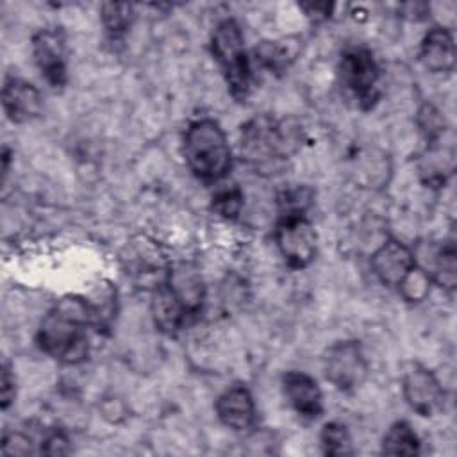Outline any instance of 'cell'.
Listing matches in <instances>:
<instances>
[{"label": "cell", "mask_w": 457, "mask_h": 457, "mask_svg": "<svg viewBox=\"0 0 457 457\" xmlns=\"http://www.w3.org/2000/svg\"><path fill=\"white\" fill-rule=\"evenodd\" d=\"M100 12H102L100 14L102 23L112 39L123 36L134 20V11H132V5H129V4L109 2V4L102 5Z\"/></svg>", "instance_id": "7402d4cb"}, {"label": "cell", "mask_w": 457, "mask_h": 457, "mask_svg": "<svg viewBox=\"0 0 457 457\" xmlns=\"http://www.w3.org/2000/svg\"><path fill=\"white\" fill-rule=\"evenodd\" d=\"M177 302L182 305L189 320L200 314L204 300H205V286L200 273L189 264H179L170 270L168 278L164 282Z\"/></svg>", "instance_id": "5bb4252c"}, {"label": "cell", "mask_w": 457, "mask_h": 457, "mask_svg": "<svg viewBox=\"0 0 457 457\" xmlns=\"http://www.w3.org/2000/svg\"><path fill=\"white\" fill-rule=\"evenodd\" d=\"M243 207V193L237 186L223 187L212 196V211L221 218H236Z\"/></svg>", "instance_id": "d4e9b609"}, {"label": "cell", "mask_w": 457, "mask_h": 457, "mask_svg": "<svg viewBox=\"0 0 457 457\" xmlns=\"http://www.w3.org/2000/svg\"><path fill=\"white\" fill-rule=\"evenodd\" d=\"M327 380L339 391L357 389L368 375V362L357 341H337L323 357Z\"/></svg>", "instance_id": "8992f818"}, {"label": "cell", "mask_w": 457, "mask_h": 457, "mask_svg": "<svg viewBox=\"0 0 457 457\" xmlns=\"http://www.w3.org/2000/svg\"><path fill=\"white\" fill-rule=\"evenodd\" d=\"M255 59L257 62L273 71L280 73L289 68V64L296 59L298 54V41L295 39H273V41H262L255 46Z\"/></svg>", "instance_id": "e0dca14e"}, {"label": "cell", "mask_w": 457, "mask_h": 457, "mask_svg": "<svg viewBox=\"0 0 457 457\" xmlns=\"http://www.w3.org/2000/svg\"><path fill=\"white\" fill-rule=\"evenodd\" d=\"M320 443L321 450L325 455H352L353 453V445H352V436L341 421H328L323 425L321 434H320Z\"/></svg>", "instance_id": "ffe728a7"}, {"label": "cell", "mask_w": 457, "mask_h": 457, "mask_svg": "<svg viewBox=\"0 0 457 457\" xmlns=\"http://www.w3.org/2000/svg\"><path fill=\"white\" fill-rule=\"evenodd\" d=\"M432 282H436L439 287L446 291H453L457 284V253L452 241L445 243L437 252L434 259V268L430 273Z\"/></svg>", "instance_id": "d6986e66"}, {"label": "cell", "mask_w": 457, "mask_h": 457, "mask_svg": "<svg viewBox=\"0 0 457 457\" xmlns=\"http://www.w3.org/2000/svg\"><path fill=\"white\" fill-rule=\"evenodd\" d=\"M420 61L430 73H450L455 66L452 32L445 27H432L421 39Z\"/></svg>", "instance_id": "9a60e30c"}, {"label": "cell", "mask_w": 457, "mask_h": 457, "mask_svg": "<svg viewBox=\"0 0 457 457\" xmlns=\"http://www.w3.org/2000/svg\"><path fill=\"white\" fill-rule=\"evenodd\" d=\"M275 241L284 261L295 270L309 266L316 255L318 236L305 216H282L275 228Z\"/></svg>", "instance_id": "52a82bcc"}, {"label": "cell", "mask_w": 457, "mask_h": 457, "mask_svg": "<svg viewBox=\"0 0 457 457\" xmlns=\"http://www.w3.org/2000/svg\"><path fill=\"white\" fill-rule=\"evenodd\" d=\"M32 55L37 70L52 87H62L68 82L66 45L59 30L41 29L32 37Z\"/></svg>", "instance_id": "9c48e42d"}, {"label": "cell", "mask_w": 457, "mask_h": 457, "mask_svg": "<svg viewBox=\"0 0 457 457\" xmlns=\"http://www.w3.org/2000/svg\"><path fill=\"white\" fill-rule=\"evenodd\" d=\"M339 75L343 86L353 95L362 109H370L378 100L380 70L373 54L366 48H350L341 55Z\"/></svg>", "instance_id": "5b68a950"}, {"label": "cell", "mask_w": 457, "mask_h": 457, "mask_svg": "<svg viewBox=\"0 0 457 457\" xmlns=\"http://www.w3.org/2000/svg\"><path fill=\"white\" fill-rule=\"evenodd\" d=\"M277 202L280 216H305V211L312 202V191L305 186L287 187L280 191Z\"/></svg>", "instance_id": "603a6c76"}, {"label": "cell", "mask_w": 457, "mask_h": 457, "mask_svg": "<svg viewBox=\"0 0 457 457\" xmlns=\"http://www.w3.org/2000/svg\"><path fill=\"white\" fill-rule=\"evenodd\" d=\"M282 389L289 405L307 420L323 412V395L318 382L303 371H287L282 377Z\"/></svg>", "instance_id": "4fadbf2b"}, {"label": "cell", "mask_w": 457, "mask_h": 457, "mask_svg": "<svg viewBox=\"0 0 457 457\" xmlns=\"http://www.w3.org/2000/svg\"><path fill=\"white\" fill-rule=\"evenodd\" d=\"M418 127L428 143H436L445 132V118L432 104H425L418 111Z\"/></svg>", "instance_id": "cb8c5ba5"}, {"label": "cell", "mask_w": 457, "mask_h": 457, "mask_svg": "<svg viewBox=\"0 0 457 457\" xmlns=\"http://www.w3.org/2000/svg\"><path fill=\"white\" fill-rule=\"evenodd\" d=\"M96 325L93 303L68 296L55 303L37 328L39 348L66 364H77L87 357V327Z\"/></svg>", "instance_id": "6da1fadb"}, {"label": "cell", "mask_w": 457, "mask_h": 457, "mask_svg": "<svg viewBox=\"0 0 457 457\" xmlns=\"http://www.w3.org/2000/svg\"><path fill=\"white\" fill-rule=\"evenodd\" d=\"M300 9L305 11V14L309 18H312L314 21H320V20H325L332 14V9H334V4H328V2H309V4H300Z\"/></svg>", "instance_id": "f1b7e54d"}, {"label": "cell", "mask_w": 457, "mask_h": 457, "mask_svg": "<svg viewBox=\"0 0 457 457\" xmlns=\"http://www.w3.org/2000/svg\"><path fill=\"white\" fill-rule=\"evenodd\" d=\"M402 391L409 407L420 416H436L445 405V391L441 382L430 370L420 364L407 368L402 378Z\"/></svg>", "instance_id": "ba28073f"}, {"label": "cell", "mask_w": 457, "mask_h": 457, "mask_svg": "<svg viewBox=\"0 0 457 457\" xmlns=\"http://www.w3.org/2000/svg\"><path fill=\"white\" fill-rule=\"evenodd\" d=\"M241 154L257 171H277L295 150L293 129L270 114H257L241 127Z\"/></svg>", "instance_id": "3957f363"}, {"label": "cell", "mask_w": 457, "mask_h": 457, "mask_svg": "<svg viewBox=\"0 0 457 457\" xmlns=\"http://www.w3.org/2000/svg\"><path fill=\"white\" fill-rule=\"evenodd\" d=\"M32 441L21 432H7L2 439L0 452L5 455H27L32 453Z\"/></svg>", "instance_id": "4316f807"}, {"label": "cell", "mask_w": 457, "mask_h": 457, "mask_svg": "<svg viewBox=\"0 0 457 457\" xmlns=\"http://www.w3.org/2000/svg\"><path fill=\"white\" fill-rule=\"evenodd\" d=\"M211 52L218 62L230 95L243 102L252 89V64L245 48V37L236 20H221L211 36Z\"/></svg>", "instance_id": "277c9868"}, {"label": "cell", "mask_w": 457, "mask_h": 457, "mask_svg": "<svg viewBox=\"0 0 457 457\" xmlns=\"http://www.w3.org/2000/svg\"><path fill=\"white\" fill-rule=\"evenodd\" d=\"M70 452V439L64 430L54 428L46 432V436L41 441V453L45 455H62Z\"/></svg>", "instance_id": "484cf974"}, {"label": "cell", "mask_w": 457, "mask_h": 457, "mask_svg": "<svg viewBox=\"0 0 457 457\" xmlns=\"http://www.w3.org/2000/svg\"><path fill=\"white\" fill-rule=\"evenodd\" d=\"M255 402L250 389L243 384L230 386L216 400V414L220 421L236 430H250L255 423Z\"/></svg>", "instance_id": "8fae6325"}, {"label": "cell", "mask_w": 457, "mask_h": 457, "mask_svg": "<svg viewBox=\"0 0 457 457\" xmlns=\"http://www.w3.org/2000/svg\"><path fill=\"white\" fill-rule=\"evenodd\" d=\"M0 405L5 411L14 400V375L7 364H2V377H0Z\"/></svg>", "instance_id": "83f0119b"}, {"label": "cell", "mask_w": 457, "mask_h": 457, "mask_svg": "<svg viewBox=\"0 0 457 457\" xmlns=\"http://www.w3.org/2000/svg\"><path fill=\"white\" fill-rule=\"evenodd\" d=\"M430 284H432V278H430V273L414 264L411 268V271L402 278V282L396 286L398 293L402 295V298L409 303H420L423 302L428 293H430Z\"/></svg>", "instance_id": "44dd1931"}, {"label": "cell", "mask_w": 457, "mask_h": 457, "mask_svg": "<svg viewBox=\"0 0 457 457\" xmlns=\"http://www.w3.org/2000/svg\"><path fill=\"white\" fill-rule=\"evenodd\" d=\"M182 150L189 170L200 180H221L232 168L230 145L216 120L202 118L193 121L184 134Z\"/></svg>", "instance_id": "7a4b0ae2"}, {"label": "cell", "mask_w": 457, "mask_h": 457, "mask_svg": "<svg viewBox=\"0 0 457 457\" xmlns=\"http://www.w3.org/2000/svg\"><path fill=\"white\" fill-rule=\"evenodd\" d=\"M152 316L157 328L166 334H173L191 321L166 284L159 286L152 296Z\"/></svg>", "instance_id": "2e32d148"}, {"label": "cell", "mask_w": 457, "mask_h": 457, "mask_svg": "<svg viewBox=\"0 0 457 457\" xmlns=\"http://www.w3.org/2000/svg\"><path fill=\"white\" fill-rule=\"evenodd\" d=\"M382 452L387 455H400V457L418 455L420 437L407 421H396L387 428L382 439Z\"/></svg>", "instance_id": "ac0fdd59"}, {"label": "cell", "mask_w": 457, "mask_h": 457, "mask_svg": "<svg viewBox=\"0 0 457 457\" xmlns=\"http://www.w3.org/2000/svg\"><path fill=\"white\" fill-rule=\"evenodd\" d=\"M414 264L416 257L412 250L398 239L384 241L371 255V270L375 277L389 287H396Z\"/></svg>", "instance_id": "30bf717a"}, {"label": "cell", "mask_w": 457, "mask_h": 457, "mask_svg": "<svg viewBox=\"0 0 457 457\" xmlns=\"http://www.w3.org/2000/svg\"><path fill=\"white\" fill-rule=\"evenodd\" d=\"M2 105L7 118L14 123L30 121L43 111V100L37 87L16 77H11L4 82Z\"/></svg>", "instance_id": "7c38bea8"}]
</instances>
